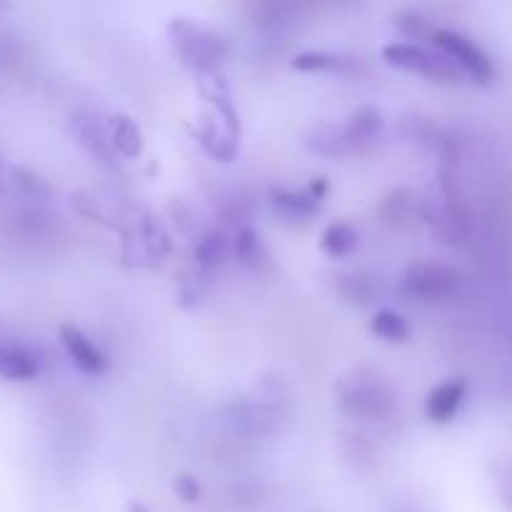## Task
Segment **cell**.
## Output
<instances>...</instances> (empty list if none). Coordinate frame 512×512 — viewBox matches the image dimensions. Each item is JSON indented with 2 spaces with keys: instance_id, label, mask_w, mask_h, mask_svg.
<instances>
[{
  "instance_id": "cell-1",
  "label": "cell",
  "mask_w": 512,
  "mask_h": 512,
  "mask_svg": "<svg viewBox=\"0 0 512 512\" xmlns=\"http://www.w3.org/2000/svg\"><path fill=\"white\" fill-rule=\"evenodd\" d=\"M383 58L388 65L410 70V73L425 75L440 83H455L460 80V68L450 58H440L433 50L418 43H390L383 48Z\"/></svg>"
},
{
  "instance_id": "cell-2",
  "label": "cell",
  "mask_w": 512,
  "mask_h": 512,
  "mask_svg": "<svg viewBox=\"0 0 512 512\" xmlns=\"http://www.w3.org/2000/svg\"><path fill=\"white\" fill-rule=\"evenodd\" d=\"M435 45L453 60L458 68H463L475 83L490 85L495 80V63L473 38H468L465 33L458 30L438 28L433 35Z\"/></svg>"
},
{
  "instance_id": "cell-3",
  "label": "cell",
  "mask_w": 512,
  "mask_h": 512,
  "mask_svg": "<svg viewBox=\"0 0 512 512\" xmlns=\"http://www.w3.org/2000/svg\"><path fill=\"white\" fill-rule=\"evenodd\" d=\"M460 273L445 263H415L405 270L403 290L420 300H443L458 293Z\"/></svg>"
},
{
  "instance_id": "cell-4",
  "label": "cell",
  "mask_w": 512,
  "mask_h": 512,
  "mask_svg": "<svg viewBox=\"0 0 512 512\" xmlns=\"http://www.w3.org/2000/svg\"><path fill=\"white\" fill-rule=\"evenodd\" d=\"M340 405L353 418L380 420L393 410V398L378 380H365L363 375H355V380L343 383Z\"/></svg>"
},
{
  "instance_id": "cell-5",
  "label": "cell",
  "mask_w": 512,
  "mask_h": 512,
  "mask_svg": "<svg viewBox=\"0 0 512 512\" xmlns=\"http://www.w3.org/2000/svg\"><path fill=\"white\" fill-rule=\"evenodd\" d=\"M170 38H173L175 53L183 58L185 65L195 70H210L220 55L218 40L185 18L170 23Z\"/></svg>"
},
{
  "instance_id": "cell-6",
  "label": "cell",
  "mask_w": 512,
  "mask_h": 512,
  "mask_svg": "<svg viewBox=\"0 0 512 512\" xmlns=\"http://www.w3.org/2000/svg\"><path fill=\"white\" fill-rule=\"evenodd\" d=\"M58 335L65 353L70 355L75 368L83 370V373L88 375H103L105 370H108V360H105V355L95 348L93 340H90L78 325H70V323L60 325Z\"/></svg>"
},
{
  "instance_id": "cell-7",
  "label": "cell",
  "mask_w": 512,
  "mask_h": 512,
  "mask_svg": "<svg viewBox=\"0 0 512 512\" xmlns=\"http://www.w3.org/2000/svg\"><path fill=\"white\" fill-rule=\"evenodd\" d=\"M465 398H468V383L463 378L448 380V383L438 385L428 395V400H425V415H428L430 423L448 425L460 413V408L465 405Z\"/></svg>"
},
{
  "instance_id": "cell-8",
  "label": "cell",
  "mask_w": 512,
  "mask_h": 512,
  "mask_svg": "<svg viewBox=\"0 0 512 512\" xmlns=\"http://www.w3.org/2000/svg\"><path fill=\"white\" fill-rule=\"evenodd\" d=\"M40 363L30 350L15 348V345H0V378L5 380H25L38 378Z\"/></svg>"
},
{
  "instance_id": "cell-9",
  "label": "cell",
  "mask_w": 512,
  "mask_h": 512,
  "mask_svg": "<svg viewBox=\"0 0 512 512\" xmlns=\"http://www.w3.org/2000/svg\"><path fill=\"white\" fill-rule=\"evenodd\" d=\"M380 128H383V115H380V110L365 105V108H358L350 115L343 128V135L348 140V145H360L375 140Z\"/></svg>"
},
{
  "instance_id": "cell-10",
  "label": "cell",
  "mask_w": 512,
  "mask_h": 512,
  "mask_svg": "<svg viewBox=\"0 0 512 512\" xmlns=\"http://www.w3.org/2000/svg\"><path fill=\"white\" fill-rule=\"evenodd\" d=\"M358 240V230H355L353 225L343 223V220H333V223L323 230L320 248H323V253H328L330 258H345V255H350L358 248Z\"/></svg>"
},
{
  "instance_id": "cell-11",
  "label": "cell",
  "mask_w": 512,
  "mask_h": 512,
  "mask_svg": "<svg viewBox=\"0 0 512 512\" xmlns=\"http://www.w3.org/2000/svg\"><path fill=\"white\" fill-rule=\"evenodd\" d=\"M235 255L240 258V263L248 265L255 273H263L265 268H270L268 250L260 243V235L250 228H243L235 238Z\"/></svg>"
},
{
  "instance_id": "cell-12",
  "label": "cell",
  "mask_w": 512,
  "mask_h": 512,
  "mask_svg": "<svg viewBox=\"0 0 512 512\" xmlns=\"http://www.w3.org/2000/svg\"><path fill=\"white\" fill-rule=\"evenodd\" d=\"M113 145L125 158H138L143 153V133L130 115H115L113 118Z\"/></svg>"
},
{
  "instance_id": "cell-13",
  "label": "cell",
  "mask_w": 512,
  "mask_h": 512,
  "mask_svg": "<svg viewBox=\"0 0 512 512\" xmlns=\"http://www.w3.org/2000/svg\"><path fill=\"white\" fill-rule=\"evenodd\" d=\"M370 330L380 340H388V343H405L410 338V323L403 315L395 313V310H380V313H375V318L370 320Z\"/></svg>"
},
{
  "instance_id": "cell-14",
  "label": "cell",
  "mask_w": 512,
  "mask_h": 512,
  "mask_svg": "<svg viewBox=\"0 0 512 512\" xmlns=\"http://www.w3.org/2000/svg\"><path fill=\"white\" fill-rule=\"evenodd\" d=\"M275 208L283 210L290 218H310L320 210V198L313 193H285V190H273Z\"/></svg>"
},
{
  "instance_id": "cell-15",
  "label": "cell",
  "mask_w": 512,
  "mask_h": 512,
  "mask_svg": "<svg viewBox=\"0 0 512 512\" xmlns=\"http://www.w3.org/2000/svg\"><path fill=\"white\" fill-rule=\"evenodd\" d=\"M73 135L80 145L90 150L93 155L108 158V145H105V130L88 115H75L73 118Z\"/></svg>"
},
{
  "instance_id": "cell-16",
  "label": "cell",
  "mask_w": 512,
  "mask_h": 512,
  "mask_svg": "<svg viewBox=\"0 0 512 512\" xmlns=\"http://www.w3.org/2000/svg\"><path fill=\"white\" fill-rule=\"evenodd\" d=\"M338 288L340 293L345 295L348 300L360 305H370L378 295V285H375V278H368L365 273H350V275H340L338 278Z\"/></svg>"
},
{
  "instance_id": "cell-17",
  "label": "cell",
  "mask_w": 512,
  "mask_h": 512,
  "mask_svg": "<svg viewBox=\"0 0 512 512\" xmlns=\"http://www.w3.org/2000/svg\"><path fill=\"white\" fill-rule=\"evenodd\" d=\"M343 65V58L333 53H318V50L300 53L293 60V68L300 70V73H335V70H343Z\"/></svg>"
},
{
  "instance_id": "cell-18",
  "label": "cell",
  "mask_w": 512,
  "mask_h": 512,
  "mask_svg": "<svg viewBox=\"0 0 512 512\" xmlns=\"http://www.w3.org/2000/svg\"><path fill=\"white\" fill-rule=\"evenodd\" d=\"M10 180H13V183L18 185L20 193H25L28 198H48L50 195V185L28 168L13 165V168H10Z\"/></svg>"
},
{
  "instance_id": "cell-19",
  "label": "cell",
  "mask_w": 512,
  "mask_h": 512,
  "mask_svg": "<svg viewBox=\"0 0 512 512\" xmlns=\"http://www.w3.org/2000/svg\"><path fill=\"white\" fill-rule=\"evenodd\" d=\"M225 258V238L220 233H208L195 248V260L203 268H215Z\"/></svg>"
},
{
  "instance_id": "cell-20",
  "label": "cell",
  "mask_w": 512,
  "mask_h": 512,
  "mask_svg": "<svg viewBox=\"0 0 512 512\" xmlns=\"http://www.w3.org/2000/svg\"><path fill=\"white\" fill-rule=\"evenodd\" d=\"M395 25H398L400 33L408 35V38H425V35L433 38L435 35V30L430 28L428 20L420 13H415V10H398V13H395Z\"/></svg>"
},
{
  "instance_id": "cell-21",
  "label": "cell",
  "mask_w": 512,
  "mask_h": 512,
  "mask_svg": "<svg viewBox=\"0 0 512 512\" xmlns=\"http://www.w3.org/2000/svg\"><path fill=\"white\" fill-rule=\"evenodd\" d=\"M175 493L185 500V503H198L200 500V485L198 480L193 478L190 473H178L175 475V483H173Z\"/></svg>"
},
{
  "instance_id": "cell-22",
  "label": "cell",
  "mask_w": 512,
  "mask_h": 512,
  "mask_svg": "<svg viewBox=\"0 0 512 512\" xmlns=\"http://www.w3.org/2000/svg\"><path fill=\"white\" fill-rule=\"evenodd\" d=\"M128 512H150L148 508H145V505H140V503H133L130 505V510Z\"/></svg>"
},
{
  "instance_id": "cell-23",
  "label": "cell",
  "mask_w": 512,
  "mask_h": 512,
  "mask_svg": "<svg viewBox=\"0 0 512 512\" xmlns=\"http://www.w3.org/2000/svg\"><path fill=\"white\" fill-rule=\"evenodd\" d=\"M395 512H415V508H400V510H395Z\"/></svg>"
}]
</instances>
